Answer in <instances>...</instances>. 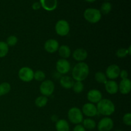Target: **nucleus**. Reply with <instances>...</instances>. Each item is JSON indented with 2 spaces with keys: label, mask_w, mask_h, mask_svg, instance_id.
Returning <instances> with one entry per match:
<instances>
[{
  "label": "nucleus",
  "mask_w": 131,
  "mask_h": 131,
  "mask_svg": "<svg viewBox=\"0 0 131 131\" xmlns=\"http://www.w3.org/2000/svg\"><path fill=\"white\" fill-rule=\"evenodd\" d=\"M82 113L87 117H94L98 115L97 107L94 104L88 102L84 104L82 107Z\"/></svg>",
  "instance_id": "1a4fd4ad"
},
{
  "label": "nucleus",
  "mask_w": 131,
  "mask_h": 131,
  "mask_svg": "<svg viewBox=\"0 0 131 131\" xmlns=\"http://www.w3.org/2000/svg\"><path fill=\"white\" fill-rule=\"evenodd\" d=\"M131 90V81L129 78L122 79L118 84V91L123 95H127Z\"/></svg>",
  "instance_id": "2eb2a0df"
},
{
  "label": "nucleus",
  "mask_w": 131,
  "mask_h": 131,
  "mask_svg": "<svg viewBox=\"0 0 131 131\" xmlns=\"http://www.w3.org/2000/svg\"><path fill=\"white\" fill-rule=\"evenodd\" d=\"M82 123H83L82 125L84 127V129H87V130H93L97 126V124H96L95 120L90 118L83 119Z\"/></svg>",
  "instance_id": "412c9836"
},
{
  "label": "nucleus",
  "mask_w": 131,
  "mask_h": 131,
  "mask_svg": "<svg viewBox=\"0 0 131 131\" xmlns=\"http://www.w3.org/2000/svg\"><path fill=\"white\" fill-rule=\"evenodd\" d=\"M41 6L47 11H52L56 8L57 0H40Z\"/></svg>",
  "instance_id": "f3484780"
},
{
  "label": "nucleus",
  "mask_w": 131,
  "mask_h": 131,
  "mask_svg": "<svg viewBox=\"0 0 131 131\" xmlns=\"http://www.w3.org/2000/svg\"><path fill=\"white\" fill-rule=\"evenodd\" d=\"M106 1H110V0H106Z\"/></svg>",
  "instance_id": "4c0bfd02"
},
{
  "label": "nucleus",
  "mask_w": 131,
  "mask_h": 131,
  "mask_svg": "<svg viewBox=\"0 0 131 131\" xmlns=\"http://www.w3.org/2000/svg\"><path fill=\"white\" fill-rule=\"evenodd\" d=\"M114 126L113 120L108 116L104 117L99 122L97 129L99 131H111Z\"/></svg>",
  "instance_id": "6e6552de"
},
{
  "label": "nucleus",
  "mask_w": 131,
  "mask_h": 131,
  "mask_svg": "<svg viewBox=\"0 0 131 131\" xmlns=\"http://www.w3.org/2000/svg\"><path fill=\"white\" fill-rule=\"evenodd\" d=\"M128 76H129V74H128L127 71L126 70H120V75L119 77L122 78V79H127Z\"/></svg>",
  "instance_id": "2f4dec72"
},
{
  "label": "nucleus",
  "mask_w": 131,
  "mask_h": 131,
  "mask_svg": "<svg viewBox=\"0 0 131 131\" xmlns=\"http://www.w3.org/2000/svg\"><path fill=\"white\" fill-rule=\"evenodd\" d=\"M56 131H70L69 122L64 119H60L56 122L55 125Z\"/></svg>",
  "instance_id": "6ab92c4d"
},
{
  "label": "nucleus",
  "mask_w": 131,
  "mask_h": 131,
  "mask_svg": "<svg viewBox=\"0 0 131 131\" xmlns=\"http://www.w3.org/2000/svg\"><path fill=\"white\" fill-rule=\"evenodd\" d=\"M72 88L75 93H81L84 90V84L82 81H74Z\"/></svg>",
  "instance_id": "bb28decb"
},
{
  "label": "nucleus",
  "mask_w": 131,
  "mask_h": 131,
  "mask_svg": "<svg viewBox=\"0 0 131 131\" xmlns=\"http://www.w3.org/2000/svg\"><path fill=\"white\" fill-rule=\"evenodd\" d=\"M56 70L61 74H66L70 70V63L67 59L61 58L58 60L56 64Z\"/></svg>",
  "instance_id": "9d476101"
},
{
  "label": "nucleus",
  "mask_w": 131,
  "mask_h": 131,
  "mask_svg": "<svg viewBox=\"0 0 131 131\" xmlns=\"http://www.w3.org/2000/svg\"><path fill=\"white\" fill-rule=\"evenodd\" d=\"M60 83L61 86L65 89H70L72 88L74 80L72 77L69 75H63L60 78Z\"/></svg>",
  "instance_id": "a211bd4d"
},
{
  "label": "nucleus",
  "mask_w": 131,
  "mask_h": 131,
  "mask_svg": "<svg viewBox=\"0 0 131 131\" xmlns=\"http://www.w3.org/2000/svg\"><path fill=\"white\" fill-rule=\"evenodd\" d=\"M84 1H87V2H89V3H93L94 1H95L96 0H84Z\"/></svg>",
  "instance_id": "c9c22d12"
},
{
  "label": "nucleus",
  "mask_w": 131,
  "mask_h": 131,
  "mask_svg": "<svg viewBox=\"0 0 131 131\" xmlns=\"http://www.w3.org/2000/svg\"><path fill=\"white\" fill-rule=\"evenodd\" d=\"M33 79H35L37 81H43L46 79V74L44 73V72L41 70H36L34 72Z\"/></svg>",
  "instance_id": "cd10ccee"
},
{
  "label": "nucleus",
  "mask_w": 131,
  "mask_h": 131,
  "mask_svg": "<svg viewBox=\"0 0 131 131\" xmlns=\"http://www.w3.org/2000/svg\"><path fill=\"white\" fill-rule=\"evenodd\" d=\"M98 114L105 116H110L112 115L115 111V104L108 99H102L97 105Z\"/></svg>",
  "instance_id": "f03ea898"
},
{
  "label": "nucleus",
  "mask_w": 131,
  "mask_h": 131,
  "mask_svg": "<svg viewBox=\"0 0 131 131\" xmlns=\"http://www.w3.org/2000/svg\"><path fill=\"white\" fill-rule=\"evenodd\" d=\"M60 45L56 40L51 38L46 41L44 43V49L49 53H54L58 50Z\"/></svg>",
  "instance_id": "ddd939ff"
},
{
  "label": "nucleus",
  "mask_w": 131,
  "mask_h": 131,
  "mask_svg": "<svg viewBox=\"0 0 131 131\" xmlns=\"http://www.w3.org/2000/svg\"><path fill=\"white\" fill-rule=\"evenodd\" d=\"M51 120H52V122H56L59 119L56 115H52V116H51Z\"/></svg>",
  "instance_id": "f704fd0d"
},
{
  "label": "nucleus",
  "mask_w": 131,
  "mask_h": 131,
  "mask_svg": "<svg viewBox=\"0 0 131 131\" xmlns=\"http://www.w3.org/2000/svg\"><path fill=\"white\" fill-rule=\"evenodd\" d=\"M72 57L78 62H84L88 57V52L83 48L76 49L72 53Z\"/></svg>",
  "instance_id": "4468645a"
},
{
  "label": "nucleus",
  "mask_w": 131,
  "mask_h": 131,
  "mask_svg": "<svg viewBox=\"0 0 131 131\" xmlns=\"http://www.w3.org/2000/svg\"><path fill=\"white\" fill-rule=\"evenodd\" d=\"M131 54V47L129 46L128 49L125 48H120L116 51V55L118 58H125L126 56H127L128 55Z\"/></svg>",
  "instance_id": "5701e85b"
},
{
  "label": "nucleus",
  "mask_w": 131,
  "mask_h": 131,
  "mask_svg": "<svg viewBox=\"0 0 131 131\" xmlns=\"http://www.w3.org/2000/svg\"><path fill=\"white\" fill-rule=\"evenodd\" d=\"M11 90V85L7 82H3L0 84V96L5 95Z\"/></svg>",
  "instance_id": "393cba45"
},
{
  "label": "nucleus",
  "mask_w": 131,
  "mask_h": 131,
  "mask_svg": "<svg viewBox=\"0 0 131 131\" xmlns=\"http://www.w3.org/2000/svg\"><path fill=\"white\" fill-rule=\"evenodd\" d=\"M47 102H48L47 97H45L43 95H41L37 97V99L35 101V104L37 107H39V108H42V107H45L47 105Z\"/></svg>",
  "instance_id": "4be33fe9"
},
{
  "label": "nucleus",
  "mask_w": 131,
  "mask_h": 131,
  "mask_svg": "<svg viewBox=\"0 0 131 131\" xmlns=\"http://www.w3.org/2000/svg\"><path fill=\"white\" fill-rule=\"evenodd\" d=\"M106 91L110 95H115L118 92V84L115 81L109 80L105 84Z\"/></svg>",
  "instance_id": "dca6fc26"
},
{
  "label": "nucleus",
  "mask_w": 131,
  "mask_h": 131,
  "mask_svg": "<svg viewBox=\"0 0 131 131\" xmlns=\"http://www.w3.org/2000/svg\"><path fill=\"white\" fill-rule=\"evenodd\" d=\"M33 75H34V71L28 67H22L18 72V76L19 79L25 83L31 81L33 79Z\"/></svg>",
  "instance_id": "0eeeda50"
},
{
  "label": "nucleus",
  "mask_w": 131,
  "mask_h": 131,
  "mask_svg": "<svg viewBox=\"0 0 131 131\" xmlns=\"http://www.w3.org/2000/svg\"><path fill=\"white\" fill-rule=\"evenodd\" d=\"M84 17L88 23L95 24L100 21L102 17V14L99 10L93 8H87L84 12Z\"/></svg>",
  "instance_id": "7ed1b4c3"
},
{
  "label": "nucleus",
  "mask_w": 131,
  "mask_h": 131,
  "mask_svg": "<svg viewBox=\"0 0 131 131\" xmlns=\"http://www.w3.org/2000/svg\"><path fill=\"white\" fill-rule=\"evenodd\" d=\"M54 83L51 80H44L42 82L40 86V92L42 95L49 97L52 95L54 92Z\"/></svg>",
  "instance_id": "39448f33"
},
{
  "label": "nucleus",
  "mask_w": 131,
  "mask_h": 131,
  "mask_svg": "<svg viewBox=\"0 0 131 131\" xmlns=\"http://www.w3.org/2000/svg\"><path fill=\"white\" fill-rule=\"evenodd\" d=\"M8 47H13L15 46L18 42V38L15 35H10L6 38V40L5 42Z\"/></svg>",
  "instance_id": "c756f323"
},
{
  "label": "nucleus",
  "mask_w": 131,
  "mask_h": 131,
  "mask_svg": "<svg viewBox=\"0 0 131 131\" xmlns=\"http://www.w3.org/2000/svg\"><path fill=\"white\" fill-rule=\"evenodd\" d=\"M73 131H86V129H84L83 125L81 124H78L74 127Z\"/></svg>",
  "instance_id": "473e14b6"
},
{
  "label": "nucleus",
  "mask_w": 131,
  "mask_h": 131,
  "mask_svg": "<svg viewBox=\"0 0 131 131\" xmlns=\"http://www.w3.org/2000/svg\"><path fill=\"white\" fill-rule=\"evenodd\" d=\"M41 8V5L40 2H35L32 5V8L35 10H39Z\"/></svg>",
  "instance_id": "72a5a7b5"
},
{
  "label": "nucleus",
  "mask_w": 131,
  "mask_h": 131,
  "mask_svg": "<svg viewBox=\"0 0 131 131\" xmlns=\"http://www.w3.org/2000/svg\"><path fill=\"white\" fill-rule=\"evenodd\" d=\"M123 122L125 125L127 126H130L131 125V114L130 113H127L123 116Z\"/></svg>",
  "instance_id": "7c9ffc66"
},
{
  "label": "nucleus",
  "mask_w": 131,
  "mask_h": 131,
  "mask_svg": "<svg viewBox=\"0 0 131 131\" xmlns=\"http://www.w3.org/2000/svg\"><path fill=\"white\" fill-rule=\"evenodd\" d=\"M102 99V94L99 90H90L87 93V99L90 103L97 104Z\"/></svg>",
  "instance_id": "f8f14e48"
},
{
  "label": "nucleus",
  "mask_w": 131,
  "mask_h": 131,
  "mask_svg": "<svg viewBox=\"0 0 131 131\" xmlns=\"http://www.w3.org/2000/svg\"><path fill=\"white\" fill-rule=\"evenodd\" d=\"M120 68L116 64H112L107 67L106 70V75L110 80L117 79L120 75Z\"/></svg>",
  "instance_id": "9b49d317"
},
{
  "label": "nucleus",
  "mask_w": 131,
  "mask_h": 131,
  "mask_svg": "<svg viewBox=\"0 0 131 131\" xmlns=\"http://www.w3.org/2000/svg\"><path fill=\"white\" fill-rule=\"evenodd\" d=\"M9 47L6 43L3 41H0V58H4L8 54Z\"/></svg>",
  "instance_id": "a878e982"
},
{
  "label": "nucleus",
  "mask_w": 131,
  "mask_h": 131,
  "mask_svg": "<svg viewBox=\"0 0 131 131\" xmlns=\"http://www.w3.org/2000/svg\"><path fill=\"white\" fill-rule=\"evenodd\" d=\"M115 131H123V130H120V129H118V130H116Z\"/></svg>",
  "instance_id": "e433bc0d"
},
{
  "label": "nucleus",
  "mask_w": 131,
  "mask_h": 131,
  "mask_svg": "<svg viewBox=\"0 0 131 131\" xmlns=\"http://www.w3.org/2000/svg\"><path fill=\"white\" fill-rule=\"evenodd\" d=\"M90 73L89 66L84 62H79L74 67L72 78L75 81H83L88 78Z\"/></svg>",
  "instance_id": "f257e3e1"
},
{
  "label": "nucleus",
  "mask_w": 131,
  "mask_h": 131,
  "mask_svg": "<svg viewBox=\"0 0 131 131\" xmlns=\"http://www.w3.org/2000/svg\"><path fill=\"white\" fill-rule=\"evenodd\" d=\"M58 53L60 57L63 59H67L70 57L71 54L70 48L67 45H61L58 48Z\"/></svg>",
  "instance_id": "aec40b11"
},
{
  "label": "nucleus",
  "mask_w": 131,
  "mask_h": 131,
  "mask_svg": "<svg viewBox=\"0 0 131 131\" xmlns=\"http://www.w3.org/2000/svg\"><path fill=\"white\" fill-rule=\"evenodd\" d=\"M70 25L67 20L61 19L59 20L55 25L56 33L60 37H65L70 32Z\"/></svg>",
  "instance_id": "423d86ee"
},
{
  "label": "nucleus",
  "mask_w": 131,
  "mask_h": 131,
  "mask_svg": "<svg viewBox=\"0 0 131 131\" xmlns=\"http://www.w3.org/2000/svg\"><path fill=\"white\" fill-rule=\"evenodd\" d=\"M95 79L96 81L101 84H106V82L107 81V78L106 77V74L104 72L101 71L97 72L95 74Z\"/></svg>",
  "instance_id": "b1692460"
},
{
  "label": "nucleus",
  "mask_w": 131,
  "mask_h": 131,
  "mask_svg": "<svg viewBox=\"0 0 131 131\" xmlns=\"http://www.w3.org/2000/svg\"><path fill=\"white\" fill-rule=\"evenodd\" d=\"M68 118L73 124L78 125L83 120V114L81 110L77 107H72L68 111Z\"/></svg>",
  "instance_id": "20e7f679"
},
{
  "label": "nucleus",
  "mask_w": 131,
  "mask_h": 131,
  "mask_svg": "<svg viewBox=\"0 0 131 131\" xmlns=\"http://www.w3.org/2000/svg\"><path fill=\"white\" fill-rule=\"evenodd\" d=\"M111 9H112V5L109 2H104L102 5L101 7V14H103L104 15H107L109 13L111 12Z\"/></svg>",
  "instance_id": "c85d7f7f"
}]
</instances>
